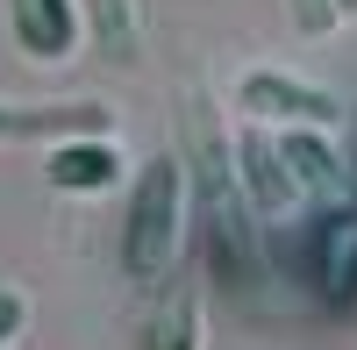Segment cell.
I'll return each instance as SVG.
<instances>
[{"label":"cell","mask_w":357,"mask_h":350,"mask_svg":"<svg viewBox=\"0 0 357 350\" xmlns=\"http://www.w3.org/2000/svg\"><path fill=\"white\" fill-rule=\"evenodd\" d=\"M93 29H100V50L114 65H136V22H129V0H93Z\"/></svg>","instance_id":"obj_10"},{"label":"cell","mask_w":357,"mask_h":350,"mask_svg":"<svg viewBox=\"0 0 357 350\" xmlns=\"http://www.w3.org/2000/svg\"><path fill=\"white\" fill-rule=\"evenodd\" d=\"M236 179H243V200H250L257 222H286L307 200L301 179H293V165H286V151H279V136H264V129L236 136Z\"/></svg>","instance_id":"obj_4"},{"label":"cell","mask_w":357,"mask_h":350,"mask_svg":"<svg viewBox=\"0 0 357 350\" xmlns=\"http://www.w3.org/2000/svg\"><path fill=\"white\" fill-rule=\"evenodd\" d=\"M178 222H186V165L151 158L129 186V215H122V272L158 286L178 257Z\"/></svg>","instance_id":"obj_1"},{"label":"cell","mask_w":357,"mask_h":350,"mask_svg":"<svg viewBox=\"0 0 357 350\" xmlns=\"http://www.w3.org/2000/svg\"><path fill=\"white\" fill-rule=\"evenodd\" d=\"M136 350H200V294L193 286L165 294V307L136 329Z\"/></svg>","instance_id":"obj_9"},{"label":"cell","mask_w":357,"mask_h":350,"mask_svg":"<svg viewBox=\"0 0 357 350\" xmlns=\"http://www.w3.org/2000/svg\"><path fill=\"white\" fill-rule=\"evenodd\" d=\"M22 314H29L22 294H8V286H0V343H15V336H22Z\"/></svg>","instance_id":"obj_12"},{"label":"cell","mask_w":357,"mask_h":350,"mask_svg":"<svg viewBox=\"0 0 357 350\" xmlns=\"http://www.w3.org/2000/svg\"><path fill=\"white\" fill-rule=\"evenodd\" d=\"M236 107L250 122H272V129H336L343 122V100L293 79V72H243L236 79Z\"/></svg>","instance_id":"obj_3"},{"label":"cell","mask_w":357,"mask_h":350,"mask_svg":"<svg viewBox=\"0 0 357 350\" xmlns=\"http://www.w3.org/2000/svg\"><path fill=\"white\" fill-rule=\"evenodd\" d=\"M8 29L22 57H36V65H65L79 50V0H8Z\"/></svg>","instance_id":"obj_6"},{"label":"cell","mask_w":357,"mask_h":350,"mask_svg":"<svg viewBox=\"0 0 357 350\" xmlns=\"http://www.w3.org/2000/svg\"><path fill=\"white\" fill-rule=\"evenodd\" d=\"M286 257L307 279V294H321L329 307H350L357 300V208L329 200L314 222H301L286 236Z\"/></svg>","instance_id":"obj_2"},{"label":"cell","mask_w":357,"mask_h":350,"mask_svg":"<svg viewBox=\"0 0 357 350\" xmlns=\"http://www.w3.org/2000/svg\"><path fill=\"white\" fill-rule=\"evenodd\" d=\"M286 8H293V29H301V36H329L343 22V0H286Z\"/></svg>","instance_id":"obj_11"},{"label":"cell","mask_w":357,"mask_h":350,"mask_svg":"<svg viewBox=\"0 0 357 350\" xmlns=\"http://www.w3.org/2000/svg\"><path fill=\"white\" fill-rule=\"evenodd\" d=\"M86 129H114V114L100 100H57V107H8L0 100V136H86Z\"/></svg>","instance_id":"obj_8"},{"label":"cell","mask_w":357,"mask_h":350,"mask_svg":"<svg viewBox=\"0 0 357 350\" xmlns=\"http://www.w3.org/2000/svg\"><path fill=\"white\" fill-rule=\"evenodd\" d=\"M279 151H286L307 200H343L350 193V165L329 151V129H279Z\"/></svg>","instance_id":"obj_7"},{"label":"cell","mask_w":357,"mask_h":350,"mask_svg":"<svg viewBox=\"0 0 357 350\" xmlns=\"http://www.w3.org/2000/svg\"><path fill=\"white\" fill-rule=\"evenodd\" d=\"M122 151H114V136L107 129H86V136H57L50 151H43V179L57 193H107V186H122Z\"/></svg>","instance_id":"obj_5"},{"label":"cell","mask_w":357,"mask_h":350,"mask_svg":"<svg viewBox=\"0 0 357 350\" xmlns=\"http://www.w3.org/2000/svg\"><path fill=\"white\" fill-rule=\"evenodd\" d=\"M343 15H350V22H357V0H343Z\"/></svg>","instance_id":"obj_13"}]
</instances>
